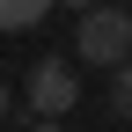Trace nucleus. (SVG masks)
<instances>
[{
  "label": "nucleus",
  "mask_w": 132,
  "mask_h": 132,
  "mask_svg": "<svg viewBox=\"0 0 132 132\" xmlns=\"http://www.w3.org/2000/svg\"><path fill=\"white\" fill-rule=\"evenodd\" d=\"M73 59L81 66H125L132 59V15L125 7H81V22H73Z\"/></svg>",
  "instance_id": "1"
},
{
  "label": "nucleus",
  "mask_w": 132,
  "mask_h": 132,
  "mask_svg": "<svg viewBox=\"0 0 132 132\" xmlns=\"http://www.w3.org/2000/svg\"><path fill=\"white\" fill-rule=\"evenodd\" d=\"M73 103H81V73L66 59H37L29 66V110L37 118H66Z\"/></svg>",
  "instance_id": "2"
},
{
  "label": "nucleus",
  "mask_w": 132,
  "mask_h": 132,
  "mask_svg": "<svg viewBox=\"0 0 132 132\" xmlns=\"http://www.w3.org/2000/svg\"><path fill=\"white\" fill-rule=\"evenodd\" d=\"M59 0H0V29H37Z\"/></svg>",
  "instance_id": "3"
},
{
  "label": "nucleus",
  "mask_w": 132,
  "mask_h": 132,
  "mask_svg": "<svg viewBox=\"0 0 132 132\" xmlns=\"http://www.w3.org/2000/svg\"><path fill=\"white\" fill-rule=\"evenodd\" d=\"M110 110L132 125V59H125V66H110Z\"/></svg>",
  "instance_id": "4"
},
{
  "label": "nucleus",
  "mask_w": 132,
  "mask_h": 132,
  "mask_svg": "<svg viewBox=\"0 0 132 132\" xmlns=\"http://www.w3.org/2000/svg\"><path fill=\"white\" fill-rule=\"evenodd\" d=\"M29 132H66V118H37V125H29Z\"/></svg>",
  "instance_id": "5"
},
{
  "label": "nucleus",
  "mask_w": 132,
  "mask_h": 132,
  "mask_svg": "<svg viewBox=\"0 0 132 132\" xmlns=\"http://www.w3.org/2000/svg\"><path fill=\"white\" fill-rule=\"evenodd\" d=\"M7 103H15V95H7V81H0V125H7Z\"/></svg>",
  "instance_id": "6"
},
{
  "label": "nucleus",
  "mask_w": 132,
  "mask_h": 132,
  "mask_svg": "<svg viewBox=\"0 0 132 132\" xmlns=\"http://www.w3.org/2000/svg\"><path fill=\"white\" fill-rule=\"evenodd\" d=\"M66 7H73V15H81V7H95V0H66Z\"/></svg>",
  "instance_id": "7"
}]
</instances>
